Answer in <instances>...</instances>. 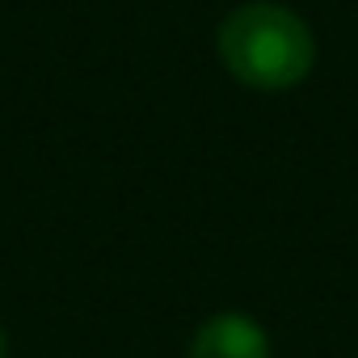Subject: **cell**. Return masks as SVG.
Here are the masks:
<instances>
[{
  "mask_svg": "<svg viewBox=\"0 0 358 358\" xmlns=\"http://www.w3.org/2000/svg\"><path fill=\"white\" fill-rule=\"evenodd\" d=\"M215 51L220 64L245 89H262V93L295 89L316 68V38L308 22L278 0L236 5L215 30Z\"/></svg>",
  "mask_w": 358,
  "mask_h": 358,
  "instance_id": "cell-1",
  "label": "cell"
},
{
  "mask_svg": "<svg viewBox=\"0 0 358 358\" xmlns=\"http://www.w3.org/2000/svg\"><path fill=\"white\" fill-rule=\"evenodd\" d=\"M186 358H270V333L249 312H215L194 329Z\"/></svg>",
  "mask_w": 358,
  "mask_h": 358,
  "instance_id": "cell-2",
  "label": "cell"
},
{
  "mask_svg": "<svg viewBox=\"0 0 358 358\" xmlns=\"http://www.w3.org/2000/svg\"><path fill=\"white\" fill-rule=\"evenodd\" d=\"M9 354V341H5V329H0V358H5Z\"/></svg>",
  "mask_w": 358,
  "mask_h": 358,
  "instance_id": "cell-3",
  "label": "cell"
}]
</instances>
